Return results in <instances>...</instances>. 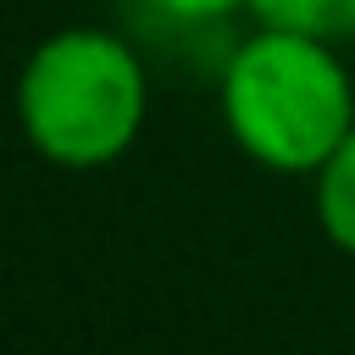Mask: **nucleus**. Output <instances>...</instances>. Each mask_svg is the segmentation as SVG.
<instances>
[{
  "label": "nucleus",
  "instance_id": "obj_3",
  "mask_svg": "<svg viewBox=\"0 0 355 355\" xmlns=\"http://www.w3.org/2000/svg\"><path fill=\"white\" fill-rule=\"evenodd\" d=\"M311 194H316V222H322L327 244L355 261V128H349L344 144L316 166Z\"/></svg>",
  "mask_w": 355,
  "mask_h": 355
},
{
  "label": "nucleus",
  "instance_id": "obj_5",
  "mask_svg": "<svg viewBox=\"0 0 355 355\" xmlns=\"http://www.w3.org/2000/svg\"><path fill=\"white\" fill-rule=\"evenodd\" d=\"M144 6L172 22H222L233 11H250V0H144Z\"/></svg>",
  "mask_w": 355,
  "mask_h": 355
},
{
  "label": "nucleus",
  "instance_id": "obj_4",
  "mask_svg": "<svg viewBox=\"0 0 355 355\" xmlns=\"http://www.w3.org/2000/svg\"><path fill=\"white\" fill-rule=\"evenodd\" d=\"M250 17L266 28H294L316 39H355V0H250Z\"/></svg>",
  "mask_w": 355,
  "mask_h": 355
},
{
  "label": "nucleus",
  "instance_id": "obj_1",
  "mask_svg": "<svg viewBox=\"0 0 355 355\" xmlns=\"http://www.w3.org/2000/svg\"><path fill=\"white\" fill-rule=\"evenodd\" d=\"M216 111L227 139L266 172L316 178L355 128V78L333 39L255 28L222 61Z\"/></svg>",
  "mask_w": 355,
  "mask_h": 355
},
{
  "label": "nucleus",
  "instance_id": "obj_2",
  "mask_svg": "<svg viewBox=\"0 0 355 355\" xmlns=\"http://www.w3.org/2000/svg\"><path fill=\"white\" fill-rule=\"evenodd\" d=\"M150 116V78L139 50L111 28L44 33L17 78V122L33 155L67 172L122 161Z\"/></svg>",
  "mask_w": 355,
  "mask_h": 355
}]
</instances>
